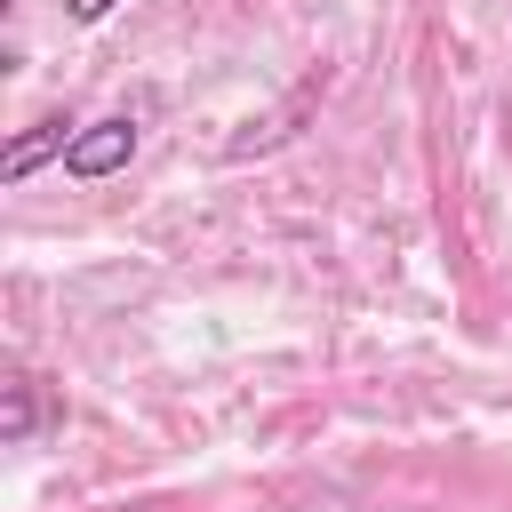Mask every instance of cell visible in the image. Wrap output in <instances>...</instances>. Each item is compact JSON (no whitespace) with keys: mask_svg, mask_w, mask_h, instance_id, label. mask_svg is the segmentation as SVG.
<instances>
[{"mask_svg":"<svg viewBox=\"0 0 512 512\" xmlns=\"http://www.w3.org/2000/svg\"><path fill=\"white\" fill-rule=\"evenodd\" d=\"M136 160V120L128 112H104V120H88L80 136H72V152H64V176H80V184H104V176H120Z\"/></svg>","mask_w":512,"mask_h":512,"instance_id":"1","label":"cell"},{"mask_svg":"<svg viewBox=\"0 0 512 512\" xmlns=\"http://www.w3.org/2000/svg\"><path fill=\"white\" fill-rule=\"evenodd\" d=\"M72 136H80L72 120H32L24 136H8V152H0V176H8V184H24L40 160H64V152H72Z\"/></svg>","mask_w":512,"mask_h":512,"instance_id":"2","label":"cell"},{"mask_svg":"<svg viewBox=\"0 0 512 512\" xmlns=\"http://www.w3.org/2000/svg\"><path fill=\"white\" fill-rule=\"evenodd\" d=\"M40 432V376H24V368H8V384H0V440H32Z\"/></svg>","mask_w":512,"mask_h":512,"instance_id":"3","label":"cell"},{"mask_svg":"<svg viewBox=\"0 0 512 512\" xmlns=\"http://www.w3.org/2000/svg\"><path fill=\"white\" fill-rule=\"evenodd\" d=\"M64 16L72 24H96V16H112V0H64Z\"/></svg>","mask_w":512,"mask_h":512,"instance_id":"4","label":"cell"}]
</instances>
